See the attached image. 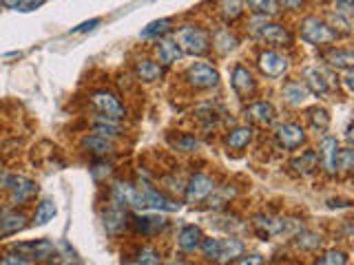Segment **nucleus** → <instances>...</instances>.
<instances>
[{
	"label": "nucleus",
	"mask_w": 354,
	"mask_h": 265,
	"mask_svg": "<svg viewBox=\"0 0 354 265\" xmlns=\"http://www.w3.org/2000/svg\"><path fill=\"white\" fill-rule=\"evenodd\" d=\"M175 40L180 45L182 53H189V56H204V53L211 51V36H208V31H204L197 25L180 27Z\"/></svg>",
	"instance_id": "obj_1"
},
{
	"label": "nucleus",
	"mask_w": 354,
	"mask_h": 265,
	"mask_svg": "<svg viewBox=\"0 0 354 265\" xmlns=\"http://www.w3.org/2000/svg\"><path fill=\"white\" fill-rule=\"evenodd\" d=\"M133 208H155V210H164V212H175L180 208V204H175L173 199H169L164 193L160 190H155L151 184H140L135 186V195H133V201H131Z\"/></svg>",
	"instance_id": "obj_2"
},
{
	"label": "nucleus",
	"mask_w": 354,
	"mask_h": 265,
	"mask_svg": "<svg viewBox=\"0 0 354 265\" xmlns=\"http://www.w3.org/2000/svg\"><path fill=\"white\" fill-rule=\"evenodd\" d=\"M301 38L310 42V45L324 47V45H330V42H335L339 36L335 34V29H332L326 20H321L317 16H308L301 20Z\"/></svg>",
	"instance_id": "obj_3"
},
{
	"label": "nucleus",
	"mask_w": 354,
	"mask_h": 265,
	"mask_svg": "<svg viewBox=\"0 0 354 265\" xmlns=\"http://www.w3.org/2000/svg\"><path fill=\"white\" fill-rule=\"evenodd\" d=\"M3 188L9 190L12 204H16V206H23L38 195V184L34 182V179L23 177V175H5Z\"/></svg>",
	"instance_id": "obj_4"
},
{
	"label": "nucleus",
	"mask_w": 354,
	"mask_h": 265,
	"mask_svg": "<svg viewBox=\"0 0 354 265\" xmlns=\"http://www.w3.org/2000/svg\"><path fill=\"white\" fill-rule=\"evenodd\" d=\"M184 78L193 89H213L220 84V73H217L215 67L206 65V62H195V65H191L186 69Z\"/></svg>",
	"instance_id": "obj_5"
},
{
	"label": "nucleus",
	"mask_w": 354,
	"mask_h": 265,
	"mask_svg": "<svg viewBox=\"0 0 354 265\" xmlns=\"http://www.w3.org/2000/svg\"><path fill=\"white\" fill-rule=\"evenodd\" d=\"M215 179L213 177H208L204 173H197L191 177V182L189 186H186V204H202V201L206 199H211V195H215Z\"/></svg>",
	"instance_id": "obj_6"
},
{
	"label": "nucleus",
	"mask_w": 354,
	"mask_h": 265,
	"mask_svg": "<svg viewBox=\"0 0 354 265\" xmlns=\"http://www.w3.org/2000/svg\"><path fill=\"white\" fill-rule=\"evenodd\" d=\"M255 29V36L259 40H266L268 45H275V47H290L293 45V36L284 25H277V23H268V20H259V25L253 27Z\"/></svg>",
	"instance_id": "obj_7"
},
{
	"label": "nucleus",
	"mask_w": 354,
	"mask_h": 265,
	"mask_svg": "<svg viewBox=\"0 0 354 265\" xmlns=\"http://www.w3.org/2000/svg\"><path fill=\"white\" fill-rule=\"evenodd\" d=\"M91 104L96 106L102 115H107V118H113V120H122L124 115H127L120 98H118V95H113L111 91H104V89L93 91L91 93Z\"/></svg>",
	"instance_id": "obj_8"
},
{
	"label": "nucleus",
	"mask_w": 354,
	"mask_h": 265,
	"mask_svg": "<svg viewBox=\"0 0 354 265\" xmlns=\"http://www.w3.org/2000/svg\"><path fill=\"white\" fill-rule=\"evenodd\" d=\"M257 67H259V71H262L264 76H268V78H281V76H284V73L288 71L290 60L284 56V53H279V51H275V49H268V51H262V53H259Z\"/></svg>",
	"instance_id": "obj_9"
},
{
	"label": "nucleus",
	"mask_w": 354,
	"mask_h": 265,
	"mask_svg": "<svg viewBox=\"0 0 354 265\" xmlns=\"http://www.w3.org/2000/svg\"><path fill=\"white\" fill-rule=\"evenodd\" d=\"M339 140L332 135H326L324 140H321L319 144V155L317 159L321 162V166H324V171L328 175H337L339 173Z\"/></svg>",
	"instance_id": "obj_10"
},
{
	"label": "nucleus",
	"mask_w": 354,
	"mask_h": 265,
	"mask_svg": "<svg viewBox=\"0 0 354 265\" xmlns=\"http://www.w3.org/2000/svg\"><path fill=\"white\" fill-rule=\"evenodd\" d=\"M275 140L281 148H286V151H295L301 144L306 142V131L301 129L299 124H293V122H286L277 126L275 131Z\"/></svg>",
	"instance_id": "obj_11"
},
{
	"label": "nucleus",
	"mask_w": 354,
	"mask_h": 265,
	"mask_svg": "<svg viewBox=\"0 0 354 265\" xmlns=\"http://www.w3.org/2000/svg\"><path fill=\"white\" fill-rule=\"evenodd\" d=\"M12 250H18L20 254H25L29 261H45L51 259L56 254V248L51 241H25V243H14Z\"/></svg>",
	"instance_id": "obj_12"
},
{
	"label": "nucleus",
	"mask_w": 354,
	"mask_h": 265,
	"mask_svg": "<svg viewBox=\"0 0 354 265\" xmlns=\"http://www.w3.org/2000/svg\"><path fill=\"white\" fill-rule=\"evenodd\" d=\"M231 82H233L235 93H237L242 100L253 98L255 91H257V82H255V78H253V73L248 71L246 67H242V65H237V67L233 69V78H231Z\"/></svg>",
	"instance_id": "obj_13"
},
{
	"label": "nucleus",
	"mask_w": 354,
	"mask_h": 265,
	"mask_svg": "<svg viewBox=\"0 0 354 265\" xmlns=\"http://www.w3.org/2000/svg\"><path fill=\"white\" fill-rule=\"evenodd\" d=\"M127 208H122V206H116V204H111L107 210L102 212V221H104V230L109 232V235H120V232L127 228Z\"/></svg>",
	"instance_id": "obj_14"
},
{
	"label": "nucleus",
	"mask_w": 354,
	"mask_h": 265,
	"mask_svg": "<svg viewBox=\"0 0 354 265\" xmlns=\"http://www.w3.org/2000/svg\"><path fill=\"white\" fill-rule=\"evenodd\" d=\"M133 228L135 232H142V235L153 237V235H160L166 228H169V221L164 217L158 215H135L133 217Z\"/></svg>",
	"instance_id": "obj_15"
},
{
	"label": "nucleus",
	"mask_w": 354,
	"mask_h": 265,
	"mask_svg": "<svg viewBox=\"0 0 354 265\" xmlns=\"http://www.w3.org/2000/svg\"><path fill=\"white\" fill-rule=\"evenodd\" d=\"M25 228H27V217L23 212H16V210L0 212V237H12Z\"/></svg>",
	"instance_id": "obj_16"
},
{
	"label": "nucleus",
	"mask_w": 354,
	"mask_h": 265,
	"mask_svg": "<svg viewBox=\"0 0 354 265\" xmlns=\"http://www.w3.org/2000/svg\"><path fill=\"white\" fill-rule=\"evenodd\" d=\"M244 115H246L248 122H253L257 126H270L275 122V109L270 102H253L246 109Z\"/></svg>",
	"instance_id": "obj_17"
},
{
	"label": "nucleus",
	"mask_w": 354,
	"mask_h": 265,
	"mask_svg": "<svg viewBox=\"0 0 354 265\" xmlns=\"http://www.w3.org/2000/svg\"><path fill=\"white\" fill-rule=\"evenodd\" d=\"M244 254V243L235 239V237H228V239H220V248H217V257L215 263L220 265H228L231 261L239 259Z\"/></svg>",
	"instance_id": "obj_18"
},
{
	"label": "nucleus",
	"mask_w": 354,
	"mask_h": 265,
	"mask_svg": "<svg viewBox=\"0 0 354 265\" xmlns=\"http://www.w3.org/2000/svg\"><path fill=\"white\" fill-rule=\"evenodd\" d=\"M304 84H306V89L310 93H315V95H328L330 93V82L326 78V73L317 69V67H306L304 69Z\"/></svg>",
	"instance_id": "obj_19"
},
{
	"label": "nucleus",
	"mask_w": 354,
	"mask_h": 265,
	"mask_svg": "<svg viewBox=\"0 0 354 265\" xmlns=\"http://www.w3.org/2000/svg\"><path fill=\"white\" fill-rule=\"evenodd\" d=\"M253 224L259 232V237H277V235L288 232V221H284V219H270L266 215H257L253 219Z\"/></svg>",
	"instance_id": "obj_20"
},
{
	"label": "nucleus",
	"mask_w": 354,
	"mask_h": 265,
	"mask_svg": "<svg viewBox=\"0 0 354 265\" xmlns=\"http://www.w3.org/2000/svg\"><path fill=\"white\" fill-rule=\"evenodd\" d=\"M155 53H158V58H160V65H173V62L182 58V49L177 45L175 38H158Z\"/></svg>",
	"instance_id": "obj_21"
},
{
	"label": "nucleus",
	"mask_w": 354,
	"mask_h": 265,
	"mask_svg": "<svg viewBox=\"0 0 354 265\" xmlns=\"http://www.w3.org/2000/svg\"><path fill=\"white\" fill-rule=\"evenodd\" d=\"M82 148L85 151H89L91 155H98V157H104V155H109L113 153V142L107 140V137H102V135H87V137H82Z\"/></svg>",
	"instance_id": "obj_22"
},
{
	"label": "nucleus",
	"mask_w": 354,
	"mask_h": 265,
	"mask_svg": "<svg viewBox=\"0 0 354 265\" xmlns=\"http://www.w3.org/2000/svg\"><path fill=\"white\" fill-rule=\"evenodd\" d=\"M135 73H138V78L142 82H155V80H160L164 76V67L158 65L155 60L144 58V60L138 62V65H135Z\"/></svg>",
	"instance_id": "obj_23"
},
{
	"label": "nucleus",
	"mask_w": 354,
	"mask_h": 265,
	"mask_svg": "<svg viewBox=\"0 0 354 265\" xmlns=\"http://www.w3.org/2000/svg\"><path fill=\"white\" fill-rule=\"evenodd\" d=\"M202 239H204L202 230L197 226H184L182 232H180V237H177V243H180V248L184 252H195L197 248H200Z\"/></svg>",
	"instance_id": "obj_24"
},
{
	"label": "nucleus",
	"mask_w": 354,
	"mask_h": 265,
	"mask_svg": "<svg viewBox=\"0 0 354 265\" xmlns=\"http://www.w3.org/2000/svg\"><path fill=\"white\" fill-rule=\"evenodd\" d=\"M253 142V129L251 126H237L226 137V144L228 148H233V151H244V148Z\"/></svg>",
	"instance_id": "obj_25"
},
{
	"label": "nucleus",
	"mask_w": 354,
	"mask_h": 265,
	"mask_svg": "<svg viewBox=\"0 0 354 265\" xmlns=\"http://www.w3.org/2000/svg\"><path fill=\"white\" fill-rule=\"evenodd\" d=\"M284 98H286L288 104L301 106L310 98V91L306 89L304 82H286L284 84Z\"/></svg>",
	"instance_id": "obj_26"
},
{
	"label": "nucleus",
	"mask_w": 354,
	"mask_h": 265,
	"mask_svg": "<svg viewBox=\"0 0 354 265\" xmlns=\"http://www.w3.org/2000/svg\"><path fill=\"white\" fill-rule=\"evenodd\" d=\"M326 62L335 69L350 71L352 65H354V56H352V51H348V49H330L326 53Z\"/></svg>",
	"instance_id": "obj_27"
},
{
	"label": "nucleus",
	"mask_w": 354,
	"mask_h": 265,
	"mask_svg": "<svg viewBox=\"0 0 354 265\" xmlns=\"http://www.w3.org/2000/svg\"><path fill=\"white\" fill-rule=\"evenodd\" d=\"M217 9L226 23H235L244 16V0H220Z\"/></svg>",
	"instance_id": "obj_28"
},
{
	"label": "nucleus",
	"mask_w": 354,
	"mask_h": 265,
	"mask_svg": "<svg viewBox=\"0 0 354 265\" xmlns=\"http://www.w3.org/2000/svg\"><path fill=\"white\" fill-rule=\"evenodd\" d=\"M290 166L295 168V173H301V175H310V173H315L317 168H319L317 153H312V151L301 153V157L293 159V162H290Z\"/></svg>",
	"instance_id": "obj_29"
},
{
	"label": "nucleus",
	"mask_w": 354,
	"mask_h": 265,
	"mask_svg": "<svg viewBox=\"0 0 354 265\" xmlns=\"http://www.w3.org/2000/svg\"><path fill=\"white\" fill-rule=\"evenodd\" d=\"M120 120H113V118H107V115H100L98 120H93V131L96 135H102L111 140V137H118L120 135V126H118Z\"/></svg>",
	"instance_id": "obj_30"
},
{
	"label": "nucleus",
	"mask_w": 354,
	"mask_h": 265,
	"mask_svg": "<svg viewBox=\"0 0 354 265\" xmlns=\"http://www.w3.org/2000/svg\"><path fill=\"white\" fill-rule=\"evenodd\" d=\"M56 212H58V208H56L54 201H51V199H43V201H40V204L36 206L34 224H36V226H45V224H49V221L56 217Z\"/></svg>",
	"instance_id": "obj_31"
},
{
	"label": "nucleus",
	"mask_w": 354,
	"mask_h": 265,
	"mask_svg": "<svg viewBox=\"0 0 354 265\" xmlns=\"http://www.w3.org/2000/svg\"><path fill=\"white\" fill-rule=\"evenodd\" d=\"M246 3L257 16H277L281 12L277 0H246Z\"/></svg>",
	"instance_id": "obj_32"
},
{
	"label": "nucleus",
	"mask_w": 354,
	"mask_h": 265,
	"mask_svg": "<svg viewBox=\"0 0 354 265\" xmlns=\"http://www.w3.org/2000/svg\"><path fill=\"white\" fill-rule=\"evenodd\" d=\"M171 25L173 20L171 18H162V20H153V23H149L147 27L142 29V38H160L164 36L166 31H171Z\"/></svg>",
	"instance_id": "obj_33"
},
{
	"label": "nucleus",
	"mask_w": 354,
	"mask_h": 265,
	"mask_svg": "<svg viewBox=\"0 0 354 265\" xmlns=\"http://www.w3.org/2000/svg\"><path fill=\"white\" fill-rule=\"evenodd\" d=\"M213 45L220 53H228V51H233L237 47V38L231 34V29H220L213 38Z\"/></svg>",
	"instance_id": "obj_34"
},
{
	"label": "nucleus",
	"mask_w": 354,
	"mask_h": 265,
	"mask_svg": "<svg viewBox=\"0 0 354 265\" xmlns=\"http://www.w3.org/2000/svg\"><path fill=\"white\" fill-rule=\"evenodd\" d=\"M308 120L312 124V129L324 133L328 126H330V118H328V111L326 109H319V106H315V109L308 111Z\"/></svg>",
	"instance_id": "obj_35"
},
{
	"label": "nucleus",
	"mask_w": 354,
	"mask_h": 265,
	"mask_svg": "<svg viewBox=\"0 0 354 265\" xmlns=\"http://www.w3.org/2000/svg\"><path fill=\"white\" fill-rule=\"evenodd\" d=\"M135 265H162V254L158 248L147 246L138 252V259H135Z\"/></svg>",
	"instance_id": "obj_36"
},
{
	"label": "nucleus",
	"mask_w": 354,
	"mask_h": 265,
	"mask_svg": "<svg viewBox=\"0 0 354 265\" xmlns=\"http://www.w3.org/2000/svg\"><path fill=\"white\" fill-rule=\"evenodd\" d=\"M330 20H332V29H335V34L339 36V31L341 34H350L352 31V23H350V16H343V14H332L330 16Z\"/></svg>",
	"instance_id": "obj_37"
},
{
	"label": "nucleus",
	"mask_w": 354,
	"mask_h": 265,
	"mask_svg": "<svg viewBox=\"0 0 354 265\" xmlns=\"http://www.w3.org/2000/svg\"><path fill=\"white\" fill-rule=\"evenodd\" d=\"M0 265H34V261H29L25 254L14 250V252H5L3 257H0Z\"/></svg>",
	"instance_id": "obj_38"
},
{
	"label": "nucleus",
	"mask_w": 354,
	"mask_h": 265,
	"mask_svg": "<svg viewBox=\"0 0 354 265\" xmlns=\"http://www.w3.org/2000/svg\"><path fill=\"white\" fill-rule=\"evenodd\" d=\"M297 243H299V248H304V250H317L321 246V237H317L315 232H301Z\"/></svg>",
	"instance_id": "obj_39"
},
{
	"label": "nucleus",
	"mask_w": 354,
	"mask_h": 265,
	"mask_svg": "<svg viewBox=\"0 0 354 265\" xmlns=\"http://www.w3.org/2000/svg\"><path fill=\"white\" fill-rule=\"evenodd\" d=\"M317 265H348V257H346V252L335 250V252H328Z\"/></svg>",
	"instance_id": "obj_40"
},
{
	"label": "nucleus",
	"mask_w": 354,
	"mask_h": 265,
	"mask_svg": "<svg viewBox=\"0 0 354 265\" xmlns=\"http://www.w3.org/2000/svg\"><path fill=\"white\" fill-rule=\"evenodd\" d=\"M175 146L180 148V151H184V153H193V151L200 148V142H197L195 137H191V135H182L180 140L175 142Z\"/></svg>",
	"instance_id": "obj_41"
},
{
	"label": "nucleus",
	"mask_w": 354,
	"mask_h": 265,
	"mask_svg": "<svg viewBox=\"0 0 354 265\" xmlns=\"http://www.w3.org/2000/svg\"><path fill=\"white\" fill-rule=\"evenodd\" d=\"M3 5L9 9H23V12H29L40 5V0H3Z\"/></svg>",
	"instance_id": "obj_42"
},
{
	"label": "nucleus",
	"mask_w": 354,
	"mask_h": 265,
	"mask_svg": "<svg viewBox=\"0 0 354 265\" xmlns=\"http://www.w3.org/2000/svg\"><path fill=\"white\" fill-rule=\"evenodd\" d=\"M91 175H93V179H96V182H100V179L111 175V166L104 164V162H96V164H93V168H91Z\"/></svg>",
	"instance_id": "obj_43"
},
{
	"label": "nucleus",
	"mask_w": 354,
	"mask_h": 265,
	"mask_svg": "<svg viewBox=\"0 0 354 265\" xmlns=\"http://www.w3.org/2000/svg\"><path fill=\"white\" fill-rule=\"evenodd\" d=\"M339 168H343V171H352V151L350 148L339 151Z\"/></svg>",
	"instance_id": "obj_44"
},
{
	"label": "nucleus",
	"mask_w": 354,
	"mask_h": 265,
	"mask_svg": "<svg viewBox=\"0 0 354 265\" xmlns=\"http://www.w3.org/2000/svg\"><path fill=\"white\" fill-rule=\"evenodd\" d=\"M237 265H264V257L262 254H248V257H239V263Z\"/></svg>",
	"instance_id": "obj_45"
},
{
	"label": "nucleus",
	"mask_w": 354,
	"mask_h": 265,
	"mask_svg": "<svg viewBox=\"0 0 354 265\" xmlns=\"http://www.w3.org/2000/svg\"><path fill=\"white\" fill-rule=\"evenodd\" d=\"M96 25H100V20L96 18V20H91V23H82L78 29H74V34H80V31H87V29H93Z\"/></svg>",
	"instance_id": "obj_46"
},
{
	"label": "nucleus",
	"mask_w": 354,
	"mask_h": 265,
	"mask_svg": "<svg viewBox=\"0 0 354 265\" xmlns=\"http://www.w3.org/2000/svg\"><path fill=\"white\" fill-rule=\"evenodd\" d=\"M281 5H284L286 9H299L301 5H304V0H281Z\"/></svg>",
	"instance_id": "obj_47"
},
{
	"label": "nucleus",
	"mask_w": 354,
	"mask_h": 265,
	"mask_svg": "<svg viewBox=\"0 0 354 265\" xmlns=\"http://www.w3.org/2000/svg\"><path fill=\"white\" fill-rule=\"evenodd\" d=\"M0 9H3V0H0Z\"/></svg>",
	"instance_id": "obj_48"
},
{
	"label": "nucleus",
	"mask_w": 354,
	"mask_h": 265,
	"mask_svg": "<svg viewBox=\"0 0 354 265\" xmlns=\"http://www.w3.org/2000/svg\"><path fill=\"white\" fill-rule=\"evenodd\" d=\"M337 3H343V0H337Z\"/></svg>",
	"instance_id": "obj_49"
}]
</instances>
